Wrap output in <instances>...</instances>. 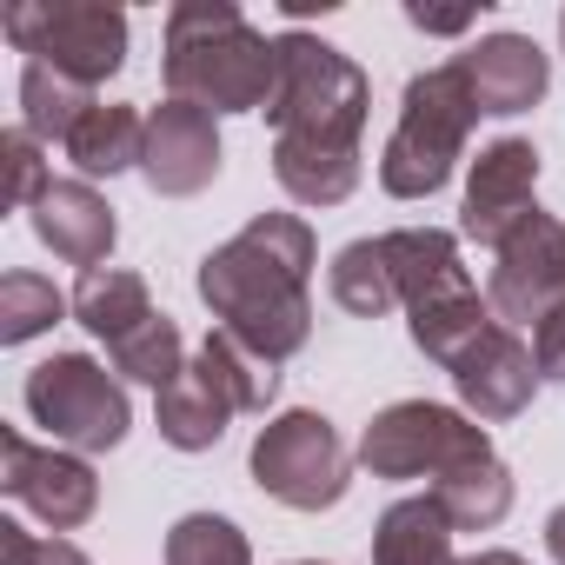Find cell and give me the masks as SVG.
<instances>
[{
    "instance_id": "19",
    "label": "cell",
    "mask_w": 565,
    "mask_h": 565,
    "mask_svg": "<svg viewBox=\"0 0 565 565\" xmlns=\"http://www.w3.org/2000/svg\"><path fill=\"white\" fill-rule=\"evenodd\" d=\"M452 519L433 492H413V499H393L373 525V565H459L452 552Z\"/></svg>"
},
{
    "instance_id": "13",
    "label": "cell",
    "mask_w": 565,
    "mask_h": 565,
    "mask_svg": "<svg viewBox=\"0 0 565 565\" xmlns=\"http://www.w3.org/2000/svg\"><path fill=\"white\" fill-rule=\"evenodd\" d=\"M532 386H539V360H532V340H519L512 327H492L459 366H452V393L459 406L479 419V426H505L532 406Z\"/></svg>"
},
{
    "instance_id": "5",
    "label": "cell",
    "mask_w": 565,
    "mask_h": 565,
    "mask_svg": "<svg viewBox=\"0 0 565 565\" xmlns=\"http://www.w3.org/2000/svg\"><path fill=\"white\" fill-rule=\"evenodd\" d=\"M21 406L47 433V446H67V452H114L134 433L127 380L107 373L94 353H54V360H41L28 373V386H21Z\"/></svg>"
},
{
    "instance_id": "36",
    "label": "cell",
    "mask_w": 565,
    "mask_h": 565,
    "mask_svg": "<svg viewBox=\"0 0 565 565\" xmlns=\"http://www.w3.org/2000/svg\"><path fill=\"white\" fill-rule=\"evenodd\" d=\"M294 565H320V558H294Z\"/></svg>"
},
{
    "instance_id": "2",
    "label": "cell",
    "mask_w": 565,
    "mask_h": 565,
    "mask_svg": "<svg viewBox=\"0 0 565 565\" xmlns=\"http://www.w3.org/2000/svg\"><path fill=\"white\" fill-rule=\"evenodd\" d=\"M313 259L320 239L300 213H253L226 246H213L193 287L226 340L287 366L313 340Z\"/></svg>"
},
{
    "instance_id": "11",
    "label": "cell",
    "mask_w": 565,
    "mask_h": 565,
    "mask_svg": "<svg viewBox=\"0 0 565 565\" xmlns=\"http://www.w3.org/2000/svg\"><path fill=\"white\" fill-rule=\"evenodd\" d=\"M220 120L186 107V100H160L147 114V153H140V173L160 200H193L220 180Z\"/></svg>"
},
{
    "instance_id": "24",
    "label": "cell",
    "mask_w": 565,
    "mask_h": 565,
    "mask_svg": "<svg viewBox=\"0 0 565 565\" xmlns=\"http://www.w3.org/2000/svg\"><path fill=\"white\" fill-rule=\"evenodd\" d=\"M94 107V87H81V81H67V74H54V67H41V61H28L21 67V127L41 140V147H67V134L81 127V114Z\"/></svg>"
},
{
    "instance_id": "15",
    "label": "cell",
    "mask_w": 565,
    "mask_h": 565,
    "mask_svg": "<svg viewBox=\"0 0 565 565\" xmlns=\"http://www.w3.org/2000/svg\"><path fill=\"white\" fill-rule=\"evenodd\" d=\"M28 220H34V239H41L54 259L81 266V273L107 266V253H114V239H120L114 206H107L87 180H54V186L28 206Z\"/></svg>"
},
{
    "instance_id": "29",
    "label": "cell",
    "mask_w": 565,
    "mask_h": 565,
    "mask_svg": "<svg viewBox=\"0 0 565 565\" xmlns=\"http://www.w3.org/2000/svg\"><path fill=\"white\" fill-rule=\"evenodd\" d=\"M47 147L28 134V127H8L0 134V167H8V206H34L47 186H54V173H47V160H41Z\"/></svg>"
},
{
    "instance_id": "20",
    "label": "cell",
    "mask_w": 565,
    "mask_h": 565,
    "mask_svg": "<svg viewBox=\"0 0 565 565\" xmlns=\"http://www.w3.org/2000/svg\"><path fill=\"white\" fill-rule=\"evenodd\" d=\"M492 327H505L499 313H492V300L479 294V287H466V294H446V300H433V307H419V313H406V333H413V347L433 360V366H459Z\"/></svg>"
},
{
    "instance_id": "8",
    "label": "cell",
    "mask_w": 565,
    "mask_h": 565,
    "mask_svg": "<svg viewBox=\"0 0 565 565\" xmlns=\"http://www.w3.org/2000/svg\"><path fill=\"white\" fill-rule=\"evenodd\" d=\"M246 466H253V486H259L266 499L294 505V512H327V505H340L347 486H353V452H347V439L333 433L327 413H307V406L266 419V426L253 433Z\"/></svg>"
},
{
    "instance_id": "31",
    "label": "cell",
    "mask_w": 565,
    "mask_h": 565,
    "mask_svg": "<svg viewBox=\"0 0 565 565\" xmlns=\"http://www.w3.org/2000/svg\"><path fill=\"white\" fill-rule=\"evenodd\" d=\"M479 8H486V0H479ZM479 8H459V14H433V8H419V0H413V8H406V21H413L419 34H466V28L479 21Z\"/></svg>"
},
{
    "instance_id": "12",
    "label": "cell",
    "mask_w": 565,
    "mask_h": 565,
    "mask_svg": "<svg viewBox=\"0 0 565 565\" xmlns=\"http://www.w3.org/2000/svg\"><path fill=\"white\" fill-rule=\"evenodd\" d=\"M539 147L505 134L492 147H479L472 173H466V206H459V239H479V246H499L539 200Z\"/></svg>"
},
{
    "instance_id": "34",
    "label": "cell",
    "mask_w": 565,
    "mask_h": 565,
    "mask_svg": "<svg viewBox=\"0 0 565 565\" xmlns=\"http://www.w3.org/2000/svg\"><path fill=\"white\" fill-rule=\"evenodd\" d=\"M459 565H525V558L505 552V545H492V552H472V558H459Z\"/></svg>"
},
{
    "instance_id": "32",
    "label": "cell",
    "mask_w": 565,
    "mask_h": 565,
    "mask_svg": "<svg viewBox=\"0 0 565 565\" xmlns=\"http://www.w3.org/2000/svg\"><path fill=\"white\" fill-rule=\"evenodd\" d=\"M28 565H94V558H87V552H81L74 539H41Z\"/></svg>"
},
{
    "instance_id": "9",
    "label": "cell",
    "mask_w": 565,
    "mask_h": 565,
    "mask_svg": "<svg viewBox=\"0 0 565 565\" xmlns=\"http://www.w3.org/2000/svg\"><path fill=\"white\" fill-rule=\"evenodd\" d=\"M0 492L14 505H28L54 539L61 532H81L94 512H100V479L87 466V452H67V446H34L28 433H0Z\"/></svg>"
},
{
    "instance_id": "7",
    "label": "cell",
    "mask_w": 565,
    "mask_h": 565,
    "mask_svg": "<svg viewBox=\"0 0 565 565\" xmlns=\"http://www.w3.org/2000/svg\"><path fill=\"white\" fill-rule=\"evenodd\" d=\"M0 34H8L14 54L100 87L127 67V14L107 8V0H14L0 14Z\"/></svg>"
},
{
    "instance_id": "35",
    "label": "cell",
    "mask_w": 565,
    "mask_h": 565,
    "mask_svg": "<svg viewBox=\"0 0 565 565\" xmlns=\"http://www.w3.org/2000/svg\"><path fill=\"white\" fill-rule=\"evenodd\" d=\"M558 47H565V14H558Z\"/></svg>"
},
{
    "instance_id": "10",
    "label": "cell",
    "mask_w": 565,
    "mask_h": 565,
    "mask_svg": "<svg viewBox=\"0 0 565 565\" xmlns=\"http://www.w3.org/2000/svg\"><path fill=\"white\" fill-rule=\"evenodd\" d=\"M486 300L505 327H539L565 300V220L532 206L499 246H492V279Z\"/></svg>"
},
{
    "instance_id": "33",
    "label": "cell",
    "mask_w": 565,
    "mask_h": 565,
    "mask_svg": "<svg viewBox=\"0 0 565 565\" xmlns=\"http://www.w3.org/2000/svg\"><path fill=\"white\" fill-rule=\"evenodd\" d=\"M545 552H552V558L565 565V505H558V512L545 519Z\"/></svg>"
},
{
    "instance_id": "17",
    "label": "cell",
    "mask_w": 565,
    "mask_h": 565,
    "mask_svg": "<svg viewBox=\"0 0 565 565\" xmlns=\"http://www.w3.org/2000/svg\"><path fill=\"white\" fill-rule=\"evenodd\" d=\"M239 406H233V393H226V380L193 353L186 360V373L153 399V419H160V439L173 446V452H213L220 439H226V419H233Z\"/></svg>"
},
{
    "instance_id": "25",
    "label": "cell",
    "mask_w": 565,
    "mask_h": 565,
    "mask_svg": "<svg viewBox=\"0 0 565 565\" xmlns=\"http://www.w3.org/2000/svg\"><path fill=\"white\" fill-rule=\"evenodd\" d=\"M67 313H74V294H61L47 273L14 266L8 279H0V347H28L47 327H61Z\"/></svg>"
},
{
    "instance_id": "23",
    "label": "cell",
    "mask_w": 565,
    "mask_h": 565,
    "mask_svg": "<svg viewBox=\"0 0 565 565\" xmlns=\"http://www.w3.org/2000/svg\"><path fill=\"white\" fill-rule=\"evenodd\" d=\"M439 505H446V519L459 525V532H492L505 512H512V472H505V459L492 452V459H472V466H459V472H446L439 486H426Z\"/></svg>"
},
{
    "instance_id": "27",
    "label": "cell",
    "mask_w": 565,
    "mask_h": 565,
    "mask_svg": "<svg viewBox=\"0 0 565 565\" xmlns=\"http://www.w3.org/2000/svg\"><path fill=\"white\" fill-rule=\"evenodd\" d=\"M200 360L226 380V393H233V406H239V413H266V406H273V393H279V366H266L259 353H246V347H239V340H226L220 327L200 340Z\"/></svg>"
},
{
    "instance_id": "18",
    "label": "cell",
    "mask_w": 565,
    "mask_h": 565,
    "mask_svg": "<svg viewBox=\"0 0 565 565\" xmlns=\"http://www.w3.org/2000/svg\"><path fill=\"white\" fill-rule=\"evenodd\" d=\"M140 153H147V114L127 107V100H94L81 114V127L67 134V160H74V173L87 186L140 167Z\"/></svg>"
},
{
    "instance_id": "30",
    "label": "cell",
    "mask_w": 565,
    "mask_h": 565,
    "mask_svg": "<svg viewBox=\"0 0 565 565\" xmlns=\"http://www.w3.org/2000/svg\"><path fill=\"white\" fill-rule=\"evenodd\" d=\"M532 360H539V380L565 386V300L532 327Z\"/></svg>"
},
{
    "instance_id": "6",
    "label": "cell",
    "mask_w": 565,
    "mask_h": 565,
    "mask_svg": "<svg viewBox=\"0 0 565 565\" xmlns=\"http://www.w3.org/2000/svg\"><path fill=\"white\" fill-rule=\"evenodd\" d=\"M373 479H446L472 459H492V433L466 413V406H439V399H393L386 413H373V426L360 433L353 452Z\"/></svg>"
},
{
    "instance_id": "21",
    "label": "cell",
    "mask_w": 565,
    "mask_h": 565,
    "mask_svg": "<svg viewBox=\"0 0 565 565\" xmlns=\"http://www.w3.org/2000/svg\"><path fill=\"white\" fill-rule=\"evenodd\" d=\"M74 320L94 333V340H120L134 333L140 320H153V294H147V279L127 273V266H94L81 273V287H74Z\"/></svg>"
},
{
    "instance_id": "14",
    "label": "cell",
    "mask_w": 565,
    "mask_h": 565,
    "mask_svg": "<svg viewBox=\"0 0 565 565\" xmlns=\"http://www.w3.org/2000/svg\"><path fill=\"white\" fill-rule=\"evenodd\" d=\"M452 61H459V74H466L479 114H492V120L532 114V107L545 100V87H552V67H545V54H539L532 34H486L479 47H466V54H452Z\"/></svg>"
},
{
    "instance_id": "3",
    "label": "cell",
    "mask_w": 565,
    "mask_h": 565,
    "mask_svg": "<svg viewBox=\"0 0 565 565\" xmlns=\"http://www.w3.org/2000/svg\"><path fill=\"white\" fill-rule=\"evenodd\" d=\"M167 100L200 114H266L279 81V47L233 8V0H180L167 8Z\"/></svg>"
},
{
    "instance_id": "28",
    "label": "cell",
    "mask_w": 565,
    "mask_h": 565,
    "mask_svg": "<svg viewBox=\"0 0 565 565\" xmlns=\"http://www.w3.org/2000/svg\"><path fill=\"white\" fill-rule=\"evenodd\" d=\"M167 565H253V545L220 512H186L167 532Z\"/></svg>"
},
{
    "instance_id": "1",
    "label": "cell",
    "mask_w": 565,
    "mask_h": 565,
    "mask_svg": "<svg viewBox=\"0 0 565 565\" xmlns=\"http://www.w3.org/2000/svg\"><path fill=\"white\" fill-rule=\"evenodd\" d=\"M273 47H279V81L266 100L273 180L300 206H340L360 186V140H366L373 87L360 61H347L307 28L273 34Z\"/></svg>"
},
{
    "instance_id": "16",
    "label": "cell",
    "mask_w": 565,
    "mask_h": 565,
    "mask_svg": "<svg viewBox=\"0 0 565 565\" xmlns=\"http://www.w3.org/2000/svg\"><path fill=\"white\" fill-rule=\"evenodd\" d=\"M380 246H386V266H393V287H399L406 313L472 287V273L459 259V233H446V226H393V233H380Z\"/></svg>"
},
{
    "instance_id": "4",
    "label": "cell",
    "mask_w": 565,
    "mask_h": 565,
    "mask_svg": "<svg viewBox=\"0 0 565 565\" xmlns=\"http://www.w3.org/2000/svg\"><path fill=\"white\" fill-rule=\"evenodd\" d=\"M472 127H479V100H472L459 61L413 74L399 94V120L386 134V153H380V186L393 200H433L459 173Z\"/></svg>"
},
{
    "instance_id": "26",
    "label": "cell",
    "mask_w": 565,
    "mask_h": 565,
    "mask_svg": "<svg viewBox=\"0 0 565 565\" xmlns=\"http://www.w3.org/2000/svg\"><path fill=\"white\" fill-rule=\"evenodd\" d=\"M107 360H114L120 380L167 393V386L186 373V340H180V327H173L167 313H153V320H140L134 333H120V340L107 347Z\"/></svg>"
},
{
    "instance_id": "22",
    "label": "cell",
    "mask_w": 565,
    "mask_h": 565,
    "mask_svg": "<svg viewBox=\"0 0 565 565\" xmlns=\"http://www.w3.org/2000/svg\"><path fill=\"white\" fill-rule=\"evenodd\" d=\"M327 287H333V307L353 313V320H386L399 307V287H393V266H386V246L380 239L340 246L333 266H327Z\"/></svg>"
}]
</instances>
